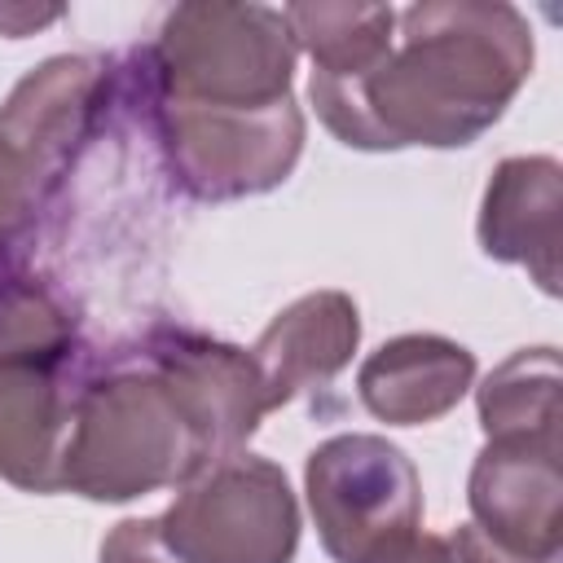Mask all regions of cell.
I'll return each mask as SVG.
<instances>
[{
    "instance_id": "1",
    "label": "cell",
    "mask_w": 563,
    "mask_h": 563,
    "mask_svg": "<svg viewBox=\"0 0 563 563\" xmlns=\"http://www.w3.org/2000/svg\"><path fill=\"white\" fill-rule=\"evenodd\" d=\"M387 57L352 79H312L317 119L352 150H462L532 75V26L506 0H427L396 13Z\"/></svg>"
},
{
    "instance_id": "2",
    "label": "cell",
    "mask_w": 563,
    "mask_h": 563,
    "mask_svg": "<svg viewBox=\"0 0 563 563\" xmlns=\"http://www.w3.org/2000/svg\"><path fill=\"white\" fill-rule=\"evenodd\" d=\"M207 462L189 413L150 361L88 378L75 391L62 493L132 501L158 488H180Z\"/></svg>"
},
{
    "instance_id": "3",
    "label": "cell",
    "mask_w": 563,
    "mask_h": 563,
    "mask_svg": "<svg viewBox=\"0 0 563 563\" xmlns=\"http://www.w3.org/2000/svg\"><path fill=\"white\" fill-rule=\"evenodd\" d=\"M299 44L273 4H176L150 48L154 97L180 106L264 110L290 97Z\"/></svg>"
},
{
    "instance_id": "4",
    "label": "cell",
    "mask_w": 563,
    "mask_h": 563,
    "mask_svg": "<svg viewBox=\"0 0 563 563\" xmlns=\"http://www.w3.org/2000/svg\"><path fill=\"white\" fill-rule=\"evenodd\" d=\"M299 528L286 471L246 449L207 462L158 515L180 563H295Z\"/></svg>"
},
{
    "instance_id": "5",
    "label": "cell",
    "mask_w": 563,
    "mask_h": 563,
    "mask_svg": "<svg viewBox=\"0 0 563 563\" xmlns=\"http://www.w3.org/2000/svg\"><path fill=\"white\" fill-rule=\"evenodd\" d=\"M303 493L334 563H378L422 523V479L405 449L347 431L321 440L303 462Z\"/></svg>"
},
{
    "instance_id": "6",
    "label": "cell",
    "mask_w": 563,
    "mask_h": 563,
    "mask_svg": "<svg viewBox=\"0 0 563 563\" xmlns=\"http://www.w3.org/2000/svg\"><path fill=\"white\" fill-rule=\"evenodd\" d=\"M154 132L172 180L202 202H233L277 189L303 154V110L295 97L264 110L180 106L154 97Z\"/></svg>"
},
{
    "instance_id": "7",
    "label": "cell",
    "mask_w": 563,
    "mask_h": 563,
    "mask_svg": "<svg viewBox=\"0 0 563 563\" xmlns=\"http://www.w3.org/2000/svg\"><path fill=\"white\" fill-rule=\"evenodd\" d=\"M471 523L528 563H554L563 537L559 435L484 440L466 479Z\"/></svg>"
},
{
    "instance_id": "8",
    "label": "cell",
    "mask_w": 563,
    "mask_h": 563,
    "mask_svg": "<svg viewBox=\"0 0 563 563\" xmlns=\"http://www.w3.org/2000/svg\"><path fill=\"white\" fill-rule=\"evenodd\" d=\"M145 361L176 391L211 462L238 453L260 431L264 413L277 409L255 356L224 339L194 330H154Z\"/></svg>"
},
{
    "instance_id": "9",
    "label": "cell",
    "mask_w": 563,
    "mask_h": 563,
    "mask_svg": "<svg viewBox=\"0 0 563 563\" xmlns=\"http://www.w3.org/2000/svg\"><path fill=\"white\" fill-rule=\"evenodd\" d=\"M479 251L497 264H519L528 277L559 295V242H563V167L550 154L501 158L484 185Z\"/></svg>"
},
{
    "instance_id": "10",
    "label": "cell",
    "mask_w": 563,
    "mask_h": 563,
    "mask_svg": "<svg viewBox=\"0 0 563 563\" xmlns=\"http://www.w3.org/2000/svg\"><path fill=\"white\" fill-rule=\"evenodd\" d=\"M101 62L62 53L26 70L0 106V136L57 189L101 110Z\"/></svg>"
},
{
    "instance_id": "11",
    "label": "cell",
    "mask_w": 563,
    "mask_h": 563,
    "mask_svg": "<svg viewBox=\"0 0 563 563\" xmlns=\"http://www.w3.org/2000/svg\"><path fill=\"white\" fill-rule=\"evenodd\" d=\"M475 387V352L444 334H396L356 374L361 405L387 427H422Z\"/></svg>"
},
{
    "instance_id": "12",
    "label": "cell",
    "mask_w": 563,
    "mask_h": 563,
    "mask_svg": "<svg viewBox=\"0 0 563 563\" xmlns=\"http://www.w3.org/2000/svg\"><path fill=\"white\" fill-rule=\"evenodd\" d=\"M356 343H361L356 299L347 290H312L286 303L264 325L251 356L273 391V405L282 409L295 396L317 391L334 374H343Z\"/></svg>"
},
{
    "instance_id": "13",
    "label": "cell",
    "mask_w": 563,
    "mask_h": 563,
    "mask_svg": "<svg viewBox=\"0 0 563 563\" xmlns=\"http://www.w3.org/2000/svg\"><path fill=\"white\" fill-rule=\"evenodd\" d=\"M75 391L66 365L0 369V479L22 493H62V453Z\"/></svg>"
},
{
    "instance_id": "14",
    "label": "cell",
    "mask_w": 563,
    "mask_h": 563,
    "mask_svg": "<svg viewBox=\"0 0 563 563\" xmlns=\"http://www.w3.org/2000/svg\"><path fill=\"white\" fill-rule=\"evenodd\" d=\"M282 13L295 44L312 57V79L325 84L369 75L396 40L391 4H286Z\"/></svg>"
},
{
    "instance_id": "15",
    "label": "cell",
    "mask_w": 563,
    "mask_h": 563,
    "mask_svg": "<svg viewBox=\"0 0 563 563\" xmlns=\"http://www.w3.org/2000/svg\"><path fill=\"white\" fill-rule=\"evenodd\" d=\"M479 427L501 435H559V352L519 347L475 387Z\"/></svg>"
},
{
    "instance_id": "16",
    "label": "cell",
    "mask_w": 563,
    "mask_h": 563,
    "mask_svg": "<svg viewBox=\"0 0 563 563\" xmlns=\"http://www.w3.org/2000/svg\"><path fill=\"white\" fill-rule=\"evenodd\" d=\"M75 317L35 277L0 282V369L13 365H70Z\"/></svg>"
},
{
    "instance_id": "17",
    "label": "cell",
    "mask_w": 563,
    "mask_h": 563,
    "mask_svg": "<svg viewBox=\"0 0 563 563\" xmlns=\"http://www.w3.org/2000/svg\"><path fill=\"white\" fill-rule=\"evenodd\" d=\"M53 185L0 136V255L26 238L35 211L48 202Z\"/></svg>"
},
{
    "instance_id": "18",
    "label": "cell",
    "mask_w": 563,
    "mask_h": 563,
    "mask_svg": "<svg viewBox=\"0 0 563 563\" xmlns=\"http://www.w3.org/2000/svg\"><path fill=\"white\" fill-rule=\"evenodd\" d=\"M101 563H180L158 532V519H123L101 541Z\"/></svg>"
},
{
    "instance_id": "19",
    "label": "cell",
    "mask_w": 563,
    "mask_h": 563,
    "mask_svg": "<svg viewBox=\"0 0 563 563\" xmlns=\"http://www.w3.org/2000/svg\"><path fill=\"white\" fill-rule=\"evenodd\" d=\"M449 550H453V563H528V559L501 550L497 541H488L475 523H462V528L449 537Z\"/></svg>"
},
{
    "instance_id": "20",
    "label": "cell",
    "mask_w": 563,
    "mask_h": 563,
    "mask_svg": "<svg viewBox=\"0 0 563 563\" xmlns=\"http://www.w3.org/2000/svg\"><path fill=\"white\" fill-rule=\"evenodd\" d=\"M378 563H453V550L444 537H431V532H413L400 550H391L387 559Z\"/></svg>"
},
{
    "instance_id": "21",
    "label": "cell",
    "mask_w": 563,
    "mask_h": 563,
    "mask_svg": "<svg viewBox=\"0 0 563 563\" xmlns=\"http://www.w3.org/2000/svg\"><path fill=\"white\" fill-rule=\"evenodd\" d=\"M62 18V9H31V4H0V35H9V40H22V35H31L35 26H44V22H57Z\"/></svg>"
}]
</instances>
